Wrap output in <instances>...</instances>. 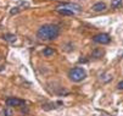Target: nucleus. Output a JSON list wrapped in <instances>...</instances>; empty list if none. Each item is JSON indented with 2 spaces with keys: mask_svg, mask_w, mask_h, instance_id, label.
<instances>
[{
  "mask_svg": "<svg viewBox=\"0 0 123 116\" xmlns=\"http://www.w3.org/2000/svg\"><path fill=\"white\" fill-rule=\"evenodd\" d=\"M59 34H60V27L56 25H43L37 32V37L42 40L56 39Z\"/></svg>",
  "mask_w": 123,
  "mask_h": 116,
  "instance_id": "1",
  "label": "nucleus"
},
{
  "mask_svg": "<svg viewBox=\"0 0 123 116\" xmlns=\"http://www.w3.org/2000/svg\"><path fill=\"white\" fill-rule=\"evenodd\" d=\"M68 77L72 82L78 83V82H82L86 78V71L83 67H73L68 72Z\"/></svg>",
  "mask_w": 123,
  "mask_h": 116,
  "instance_id": "2",
  "label": "nucleus"
},
{
  "mask_svg": "<svg viewBox=\"0 0 123 116\" xmlns=\"http://www.w3.org/2000/svg\"><path fill=\"white\" fill-rule=\"evenodd\" d=\"M93 40L95 43H99V44H109L111 42V38H110L109 34H106V33H100V34L94 36Z\"/></svg>",
  "mask_w": 123,
  "mask_h": 116,
  "instance_id": "3",
  "label": "nucleus"
},
{
  "mask_svg": "<svg viewBox=\"0 0 123 116\" xmlns=\"http://www.w3.org/2000/svg\"><path fill=\"white\" fill-rule=\"evenodd\" d=\"M25 102L22 99H18V98H7L6 99V105L10 106V108H15V106H21L23 105Z\"/></svg>",
  "mask_w": 123,
  "mask_h": 116,
  "instance_id": "4",
  "label": "nucleus"
},
{
  "mask_svg": "<svg viewBox=\"0 0 123 116\" xmlns=\"http://www.w3.org/2000/svg\"><path fill=\"white\" fill-rule=\"evenodd\" d=\"M60 6H62V7H65V9L67 7L68 10H72V11H73V10H74V11H80V9H82L78 4H71V3H65V4H61Z\"/></svg>",
  "mask_w": 123,
  "mask_h": 116,
  "instance_id": "5",
  "label": "nucleus"
},
{
  "mask_svg": "<svg viewBox=\"0 0 123 116\" xmlns=\"http://www.w3.org/2000/svg\"><path fill=\"white\" fill-rule=\"evenodd\" d=\"M92 10L95 11V12H101V11H105L106 10V4L105 3H96L92 6Z\"/></svg>",
  "mask_w": 123,
  "mask_h": 116,
  "instance_id": "6",
  "label": "nucleus"
},
{
  "mask_svg": "<svg viewBox=\"0 0 123 116\" xmlns=\"http://www.w3.org/2000/svg\"><path fill=\"white\" fill-rule=\"evenodd\" d=\"M104 54H105V52H104V49H101V48H96V49H94V50L92 52V56L95 58V59L102 58Z\"/></svg>",
  "mask_w": 123,
  "mask_h": 116,
  "instance_id": "7",
  "label": "nucleus"
},
{
  "mask_svg": "<svg viewBox=\"0 0 123 116\" xmlns=\"http://www.w3.org/2000/svg\"><path fill=\"white\" fill-rule=\"evenodd\" d=\"M54 54H55V50L52 48H49V46H46L44 50H43V55L45 58H50V56H52Z\"/></svg>",
  "mask_w": 123,
  "mask_h": 116,
  "instance_id": "8",
  "label": "nucleus"
},
{
  "mask_svg": "<svg viewBox=\"0 0 123 116\" xmlns=\"http://www.w3.org/2000/svg\"><path fill=\"white\" fill-rule=\"evenodd\" d=\"M57 11H59V13L65 15V16H73V15H74V11H72V10H68V9H65V7L59 9Z\"/></svg>",
  "mask_w": 123,
  "mask_h": 116,
  "instance_id": "9",
  "label": "nucleus"
},
{
  "mask_svg": "<svg viewBox=\"0 0 123 116\" xmlns=\"http://www.w3.org/2000/svg\"><path fill=\"white\" fill-rule=\"evenodd\" d=\"M4 39L7 40V42H10V43H13V42H16V36H15V34H10V33H7V34L4 36Z\"/></svg>",
  "mask_w": 123,
  "mask_h": 116,
  "instance_id": "10",
  "label": "nucleus"
},
{
  "mask_svg": "<svg viewBox=\"0 0 123 116\" xmlns=\"http://www.w3.org/2000/svg\"><path fill=\"white\" fill-rule=\"evenodd\" d=\"M12 115H13V110H12V108L7 106V108L4 109V111H3V116H12Z\"/></svg>",
  "mask_w": 123,
  "mask_h": 116,
  "instance_id": "11",
  "label": "nucleus"
},
{
  "mask_svg": "<svg viewBox=\"0 0 123 116\" xmlns=\"http://www.w3.org/2000/svg\"><path fill=\"white\" fill-rule=\"evenodd\" d=\"M121 4H122V0H112L111 1L112 7H118V6H121Z\"/></svg>",
  "mask_w": 123,
  "mask_h": 116,
  "instance_id": "12",
  "label": "nucleus"
},
{
  "mask_svg": "<svg viewBox=\"0 0 123 116\" xmlns=\"http://www.w3.org/2000/svg\"><path fill=\"white\" fill-rule=\"evenodd\" d=\"M117 87H118V89H122V90H123V81L119 82V83L117 84Z\"/></svg>",
  "mask_w": 123,
  "mask_h": 116,
  "instance_id": "13",
  "label": "nucleus"
},
{
  "mask_svg": "<svg viewBox=\"0 0 123 116\" xmlns=\"http://www.w3.org/2000/svg\"><path fill=\"white\" fill-rule=\"evenodd\" d=\"M100 116H105V115H100Z\"/></svg>",
  "mask_w": 123,
  "mask_h": 116,
  "instance_id": "14",
  "label": "nucleus"
}]
</instances>
